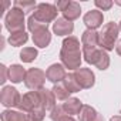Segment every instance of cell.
<instances>
[{
    "mask_svg": "<svg viewBox=\"0 0 121 121\" xmlns=\"http://www.w3.org/2000/svg\"><path fill=\"white\" fill-rule=\"evenodd\" d=\"M46 76H47V80H48V81H51V83H54V84H58L60 81H63V80L66 78V76H67L66 67H64L63 64H58V63L51 64V66L46 70Z\"/></svg>",
    "mask_w": 121,
    "mask_h": 121,
    "instance_id": "10",
    "label": "cell"
},
{
    "mask_svg": "<svg viewBox=\"0 0 121 121\" xmlns=\"http://www.w3.org/2000/svg\"><path fill=\"white\" fill-rule=\"evenodd\" d=\"M94 66L98 70H107L108 69V66H110V56H108V53L105 50H98L95 61H94Z\"/></svg>",
    "mask_w": 121,
    "mask_h": 121,
    "instance_id": "19",
    "label": "cell"
},
{
    "mask_svg": "<svg viewBox=\"0 0 121 121\" xmlns=\"http://www.w3.org/2000/svg\"><path fill=\"white\" fill-rule=\"evenodd\" d=\"M44 27H47V24H44V23L36 20L33 16H30V17L27 19V29H29V31L34 33V31H37V30H40V29H44Z\"/></svg>",
    "mask_w": 121,
    "mask_h": 121,
    "instance_id": "28",
    "label": "cell"
},
{
    "mask_svg": "<svg viewBox=\"0 0 121 121\" xmlns=\"http://www.w3.org/2000/svg\"><path fill=\"white\" fill-rule=\"evenodd\" d=\"M91 121H104V118H103V115H101V114H97V115H95V118H94V120H91Z\"/></svg>",
    "mask_w": 121,
    "mask_h": 121,
    "instance_id": "34",
    "label": "cell"
},
{
    "mask_svg": "<svg viewBox=\"0 0 121 121\" xmlns=\"http://www.w3.org/2000/svg\"><path fill=\"white\" fill-rule=\"evenodd\" d=\"M56 7L63 13V17L69 22L77 20L81 14L80 4L77 2H71V0H58L56 3Z\"/></svg>",
    "mask_w": 121,
    "mask_h": 121,
    "instance_id": "7",
    "label": "cell"
},
{
    "mask_svg": "<svg viewBox=\"0 0 121 121\" xmlns=\"http://www.w3.org/2000/svg\"><path fill=\"white\" fill-rule=\"evenodd\" d=\"M60 121H76V120H74L71 115H66V117H63L61 120H60Z\"/></svg>",
    "mask_w": 121,
    "mask_h": 121,
    "instance_id": "33",
    "label": "cell"
},
{
    "mask_svg": "<svg viewBox=\"0 0 121 121\" xmlns=\"http://www.w3.org/2000/svg\"><path fill=\"white\" fill-rule=\"evenodd\" d=\"M115 51H117V54L118 56H121V39L117 41V44H115Z\"/></svg>",
    "mask_w": 121,
    "mask_h": 121,
    "instance_id": "32",
    "label": "cell"
},
{
    "mask_svg": "<svg viewBox=\"0 0 121 121\" xmlns=\"http://www.w3.org/2000/svg\"><path fill=\"white\" fill-rule=\"evenodd\" d=\"M31 39H33L34 46H37L40 48H46L51 41V33L47 27H44V29H40L37 31H34Z\"/></svg>",
    "mask_w": 121,
    "mask_h": 121,
    "instance_id": "13",
    "label": "cell"
},
{
    "mask_svg": "<svg viewBox=\"0 0 121 121\" xmlns=\"http://www.w3.org/2000/svg\"><path fill=\"white\" fill-rule=\"evenodd\" d=\"M74 30V24L73 22L66 20L64 17H58L54 23H53V33L57 36H69L73 33Z\"/></svg>",
    "mask_w": 121,
    "mask_h": 121,
    "instance_id": "12",
    "label": "cell"
},
{
    "mask_svg": "<svg viewBox=\"0 0 121 121\" xmlns=\"http://www.w3.org/2000/svg\"><path fill=\"white\" fill-rule=\"evenodd\" d=\"M20 98H22V95L12 86H4L2 88V91H0V103L9 110L13 107H17L20 103Z\"/></svg>",
    "mask_w": 121,
    "mask_h": 121,
    "instance_id": "8",
    "label": "cell"
},
{
    "mask_svg": "<svg viewBox=\"0 0 121 121\" xmlns=\"http://www.w3.org/2000/svg\"><path fill=\"white\" fill-rule=\"evenodd\" d=\"M27 117H29V121H43L44 117H46V110L44 108H37V110L29 112Z\"/></svg>",
    "mask_w": 121,
    "mask_h": 121,
    "instance_id": "29",
    "label": "cell"
},
{
    "mask_svg": "<svg viewBox=\"0 0 121 121\" xmlns=\"http://www.w3.org/2000/svg\"><path fill=\"white\" fill-rule=\"evenodd\" d=\"M81 51H83V57H84V60H86V63L94 66V61H95L98 48H97V47H83Z\"/></svg>",
    "mask_w": 121,
    "mask_h": 121,
    "instance_id": "26",
    "label": "cell"
},
{
    "mask_svg": "<svg viewBox=\"0 0 121 121\" xmlns=\"http://www.w3.org/2000/svg\"><path fill=\"white\" fill-rule=\"evenodd\" d=\"M9 78V69L4 64H0V84H4Z\"/></svg>",
    "mask_w": 121,
    "mask_h": 121,
    "instance_id": "31",
    "label": "cell"
},
{
    "mask_svg": "<svg viewBox=\"0 0 121 121\" xmlns=\"http://www.w3.org/2000/svg\"><path fill=\"white\" fill-rule=\"evenodd\" d=\"M46 73L40 69H29L26 73V78H24V84L27 88L33 90V91H39L41 88H44V83H46Z\"/></svg>",
    "mask_w": 121,
    "mask_h": 121,
    "instance_id": "6",
    "label": "cell"
},
{
    "mask_svg": "<svg viewBox=\"0 0 121 121\" xmlns=\"http://www.w3.org/2000/svg\"><path fill=\"white\" fill-rule=\"evenodd\" d=\"M51 91L54 93V97H56V100H58V101H67L69 98H70V91L64 87V84H54V87L51 88Z\"/></svg>",
    "mask_w": 121,
    "mask_h": 121,
    "instance_id": "22",
    "label": "cell"
},
{
    "mask_svg": "<svg viewBox=\"0 0 121 121\" xmlns=\"http://www.w3.org/2000/svg\"><path fill=\"white\" fill-rule=\"evenodd\" d=\"M26 73L27 71L24 70L23 66H20V64H12L9 67V80L12 83H14V84H19V83L24 81Z\"/></svg>",
    "mask_w": 121,
    "mask_h": 121,
    "instance_id": "15",
    "label": "cell"
},
{
    "mask_svg": "<svg viewBox=\"0 0 121 121\" xmlns=\"http://www.w3.org/2000/svg\"><path fill=\"white\" fill-rule=\"evenodd\" d=\"M94 4H95V7H97L100 12H105V10H110L114 3L111 2V0H95Z\"/></svg>",
    "mask_w": 121,
    "mask_h": 121,
    "instance_id": "30",
    "label": "cell"
},
{
    "mask_svg": "<svg viewBox=\"0 0 121 121\" xmlns=\"http://www.w3.org/2000/svg\"><path fill=\"white\" fill-rule=\"evenodd\" d=\"M39 56V51L36 47H24L22 51H20V60L23 63H31L37 58Z\"/></svg>",
    "mask_w": 121,
    "mask_h": 121,
    "instance_id": "23",
    "label": "cell"
},
{
    "mask_svg": "<svg viewBox=\"0 0 121 121\" xmlns=\"http://www.w3.org/2000/svg\"><path fill=\"white\" fill-rule=\"evenodd\" d=\"M83 103L78 100V98H76V97H70L67 101H64L63 103V108H64V111H66V114L67 115H78L80 114V111H81V108H83Z\"/></svg>",
    "mask_w": 121,
    "mask_h": 121,
    "instance_id": "14",
    "label": "cell"
},
{
    "mask_svg": "<svg viewBox=\"0 0 121 121\" xmlns=\"http://www.w3.org/2000/svg\"><path fill=\"white\" fill-rule=\"evenodd\" d=\"M40 93V97H41V104H43V108L46 111H51L54 107H56V97H54V93L48 88H41L39 90Z\"/></svg>",
    "mask_w": 121,
    "mask_h": 121,
    "instance_id": "16",
    "label": "cell"
},
{
    "mask_svg": "<svg viewBox=\"0 0 121 121\" xmlns=\"http://www.w3.org/2000/svg\"><path fill=\"white\" fill-rule=\"evenodd\" d=\"M17 108L26 114L37 110V108H43V104H41V97H40V93L39 91H29L26 94L22 95L20 98V103L17 105Z\"/></svg>",
    "mask_w": 121,
    "mask_h": 121,
    "instance_id": "5",
    "label": "cell"
},
{
    "mask_svg": "<svg viewBox=\"0 0 121 121\" xmlns=\"http://www.w3.org/2000/svg\"><path fill=\"white\" fill-rule=\"evenodd\" d=\"M98 112L95 111V108H93L91 105H86L84 104L81 111H80V114H78V121H91V120L95 118Z\"/></svg>",
    "mask_w": 121,
    "mask_h": 121,
    "instance_id": "24",
    "label": "cell"
},
{
    "mask_svg": "<svg viewBox=\"0 0 121 121\" xmlns=\"http://www.w3.org/2000/svg\"><path fill=\"white\" fill-rule=\"evenodd\" d=\"M83 51L80 50V40L74 36L66 37L60 50V60L61 64L69 70H78L81 66Z\"/></svg>",
    "mask_w": 121,
    "mask_h": 121,
    "instance_id": "1",
    "label": "cell"
},
{
    "mask_svg": "<svg viewBox=\"0 0 121 121\" xmlns=\"http://www.w3.org/2000/svg\"><path fill=\"white\" fill-rule=\"evenodd\" d=\"M29 40V34L26 31H17V33H12L9 36V43L13 47H20L23 44H26Z\"/></svg>",
    "mask_w": 121,
    "mask_h": 121,
    "instance_id": "20",
    "label": "cell"
},
{
    "mask_svg": "<svg viewBox=\"0 0 121 121\" xmlns=\"http://www.w3.org/2000/svg\"><path fill=\"white\" fill-rule=\"evenodd\" d=\"M110 121H121V115H114L110 118Z\"/></svg>",
    "mask_w": 121,
    "mask_h": 121,
    "instance_id": "35",
    "label": "cell"
},
{
    "mask_svg": "<svg viewBox=\"0 0 121 121\" xmlns=\"http://www.w3.org/2000/svg\"><path fill=\"white\" fill-rule=\"evenodd\" d=\"M63 84H64V87H66L70 93H78L80 90H83V88L80 87V84H78V81H77V78H76L74 73L67 74V76H66V78L63 80Z\"/></svg>",
    "mask_w": 121,
    "mask_h": 121,
    "instance_id": "21",
    "label": "cell"
},
{
    "mask_svg": "<svg viewBox=\"0 0 121 121\" xmlns=\"http://www.w3.org/2000/svg\"><path fill=\"white\" fill-rule=\"evenodd\" d=\"M58 9L56 7V4H51V3H39L34 13L31 14L36 20L44 23V24H48L51 22H56L58 17H57V12Z\"/></svg>",
    "mask_w": 121,
    "mask_h": 121,
    "instance_id": "4",
    "label": "cell"
},
{
    "mask_svg": "<svg viewBox=\"0 0 121 121\" xmlns=\"http://www.w3.org/2000/svg\"><path fill=\"white\" fill-rule=\"evenodd\" d=\"M103 20H104V16H103V13L100 10H90L83 17L84 24L90 30H97L98 27H101L103 26Z\"/></svg>",
    "mask_w": 121,
    "mask_h": 121,
    "instance_id": "11",
    "label": "cell"
},
{
    "mask_svg": "<svg viewBox=\"0 0 121 121\" xmlns=\"http://www.w3.org/2000/svg\"><path fill=\"white\" fill-rule=\"evenodd\" d=\"M2 121H29V117L26 112L20 110H4L2 111Z\"/></svg>",
    "mask_w": 121,
    "mask_h": 121,
    "instance_id": "17",
    "label": "cell"
},
{
    "mask_svg": "<svg viewBox=\"0 0 121 121\" xmlns=\"http://www.w3.org/2000/svg\"><path fill=\"white\" fill-rule=\"evenodd\" d=\"M114 3H117V4H120V6H121V2H118V0H115Z\"/></svg>",
    "mask_w": 121,
    "mask_h": 121,
    "instance_id": "37",
    "label": "cell"
},
{
    "mask_svg": "<svg viewBox=\"0 0 121 121\" xmlns=\"http://www.w3.org/2000/svg\"><path fill=\"white\" fill-rule=\"evenodd\" d=\"M118 33H120L118 24H115L114 22L104 24L101 31L98 33V46L101 47V50H105V51L114 50V47L117 44Z\"/></svg>",
    "mask_w": 121,
    "mask_h": 121,
    "instance_id": "2",
    "label": "cell"
},
{
    "mask_svg": "<svg viewBox=\"0 0 121 121\" xmlns=\"http://www.w3.org/2000/svg\"><path fill=\"white\" fill-rule=\"evenodd\" d=\"M13 7L22 10L23 13L26 12H31V10H36L37 7V3L33 2V0H16V2L13 3Z\"/></svg>",
    "mask_w": 121,
    "mask_h": 121,
    "instance_id": "25",
    "label": "cell"
},
{
    "mask_svg": "<svg viewBox=\"0 0 121 121\" xmlns=\"http://www.w3.org/2000/svg\"><path fill=\"white\" fill-rule=\"evenodd\" d=\"M48 115H50V120H51V121H60L63 117H66L67 114H66L63 105H56V107L50 111Z\"/></svg>",
    "mask_w": 121,
    "mask_h": 121,
    "instance_id": "27",
    "label": "cell"
},
{
    "mask_svg": "<svg viewBox=\"0 0 121 121\" xmlns=\"http://www.w3.org/2000/svg\"><path fill=\"white\" fill-rule=\"evenodd\" d=\"M4 27L12 33L24 31V13L16 7H12L4 17Z\"/></svg>",
    "mask_w": 121,
    "mask_h": 121,
    "instance_id": "3",
    "label": "cell"
},
{
    "mask_svg": "<svg viewBox=\"0 0 121 121\" xmlns=\"http://www.w3.org/2000/svg\"><path fill=\"white\" fill-rule=\"evenodd\" d=\"M83 47H97L98 46V31L87 29L81 36Z\"/></svg>",
    "mask_w": 121,
    "mask_h": 121,
    "instance_id": "18",
    "label": "cell"
},
{
    "mask_svg": "<svg viewBox=\"0 0 121 121\" xmlns=\"http://www.w3.org/2000/svg\"><path fill=\"white\" fill-rule=\"evenodd\" d=\"M118 30L121 31V20H120V23H118Z\"/></svg>",
    "mask_w": 121,
    "mask_h": 121,
    "instance_id": "36",
    "label": "cell"
},
{
    "mask_svg": "<svg viewBox=\"0 0 121 121\" xmlns=\"http://www.w3.org/2000/svg\"><path fill=\"white\" fill-rule=\"evenodd\" d=\"M74 76L80 84L81 88H91L95 83V76L91 71V69H83L80 67L78 70L74 71Z\"/></svg>",
    "mask_w": 121,
    "mask_h": 121,
    "instance_id": "9",
    "label": "cell"
}]
</instances>
